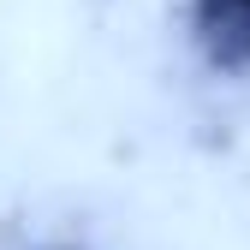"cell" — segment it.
I'll list each match as a JSON object with an SVG mask.
<instances>
[{
    "label": "cell",
    "mask_w": 250,
    "mask_h": 250,
    "mask_svg": "<svg viewBox=\"0 0 250 250\" xmlns=\"http://www.w3.org/2000/svg\"><path fill=\"white\" fill-rule=\"evenodd\" d=\"M185 36L214 78H250V0H185Z\"/></svg>",
    "instance_id": "cell-1"
}]
</instances>
